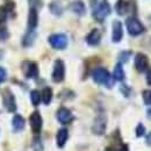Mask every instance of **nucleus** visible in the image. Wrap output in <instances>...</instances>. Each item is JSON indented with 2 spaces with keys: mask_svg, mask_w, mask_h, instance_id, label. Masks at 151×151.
<instances>
[{
  "mask_svg": "<svg viewBox=\"0 0 151 151\" xmlns=\"http://www.w3.org/2000/svg\"><path fill=\"white\" fill-rule=\"evenodd\" d=\"M114 78L116 80H119V81H121V80L124 79V71L122 69L121 63H117L116 66H115V69H114Z\"/></svg>",
  "mask_w": 151,
  "mask_h": 151,
  "instance_id": "aec40b11",
  "label": "nucleus"
},
{
  "mask_svg": "<svg viewBox=\"0 0 151 151\" xmlns=\"http://www.w3.org/2000/svg\"><path fill=\"white\" fill-rule=\"evenodd\" d=\"M41 99L43 101V104L45 105H49L51 99H52V91L50 87H45L43 91H42V95H41Z\"/></svg>",
  "mask_w": 151,
  "mask_h": 151,
  "instance_id": "a211bd4d",
  "label": "nucleus"
},
{
  "mask_svg": "<svg viewBox=\"0 0 151 151\" xmlns=\"http://www.w3.org/2000/svg\"><path fill=\"white\" fill-rule=\"evenodd\" d=\"M100 40H101V34H100V32L98 29L91 30V33L86 37V41H87V43L90 45H98L99 42H100Z\"/></svg>",
  "mask_w": 151,
  "mask_h": 151,
  "instance_id": "ddd939ff",
  "label": "nucleus"
},
{
  "mask_svg": "<svg viewBox=\"0 0 151 151\" xmlns=\"http://www.w3.org/2000/svg\"><path fill=\"white\" fill-rule=\"evenodd\" d=\"M144 132H145L144 126H143L142 123L137 124V128H136V136H137V137H141V136H143V135H144Z\"/></svg>",
  "mask_w": 151,
  "mask_h": 151,
  "instance_id": "b1692460",
  "label": "nucleus"
},
{
  "mask_svg": "<svg viewBox=\"0 0 151 151\" xmlns=\"http://www.w3.org/2000/svg\"><path fill=\"white\" fill-rule=\"evenodd\" d=\"M23 73L27 78H35L38 75V69L36 63L24 62L23 63Z\"/></svg>",
  "mask_w": 151,
  "mask_h": 151,
  "instance_id": "0eeeda50",
  "label": "nucleus"
},
{
  "mask_svg": "<svg viewBox=\"0 0 151 151\" xmlns=\"http://www.w3.org/2000/svg\"><path fill=\"white\" fill-rule=\"evenodd\" d=\"M57 119H58V121H59L60 123L68 124V123H70V122L72 121V114H71V112H70L68 108L62 107V108H59L58 112H57Z\"/></svg>",
  "mask_w": 151,
  "mask_h": 151,
  "instance_id": "9d476101",
  "label": "nucleus"
},
{
  "mask_svg": "<svg viewBox=\"0 0 151 151\" xmlns=\"http://www.w3.org/2000/svg\"><path fill=\"white\" fill-rule=\"evenodd\" d=\"M143 100L145 105L151 106V90H145L143 92Z\"/></svg>",
  "mask_w": 151,
  "mask_h": 151,
  "instance_id": "4be33fe9",
  "label": "nucleus"
},
{
  "mask_svg": "<svg viewBox=\"0 0 151 151\" xmlns=\"http://www.w3.org/2000/svg\"><path fill=\"white\" fill-rule=\"evenodd\" d=\"M6 77H7V73H6V70L4 68L0 66V83L5 81L6 80Z\"/></svg>",
  "mask_w": 151,
  "mask_h": 151,
  "instance_id": "393cba45",
  "label": "nucleus"
},
{
  "mask_svg": "<svg viewBox=\"0 0 151 151\" xmlns=\"http://www.w3.org/2000/svg\"><path fill=\"white\" fill-rule=\"evenodd\" d=\"M7 12H8V8L6 6H1L0 7V23H2L6 18H7Z\"/></svg>",
  "mask_w": 151,
  "mask_h": 151,
  "instance_id": "5701e85b",
  "label": "nucleus"
},
{
  "mask_svg": "<svg viewBox=\"0 0 151 151\" xmlns=\"http://www.w3.org/2000/svg\"><path fill=\"white\" fill-rule=\"evenodd\" d=\"M121 151H128V147H127V145H123L122 149H121Z\"/></svg>",
  "mask_w": 151,
  "mask_h": 151,
  "instance_id": "cd10ccee",
  "label": "nucleus"
},
{
  "mask_svg": "<svg viewBox=\"0 0 151 151\" xmlns=\"http://www.w3.org/2000/svg\"><path fill=\"white\" fill-rule=\"evenodd\" d=\"M68 137H69V132H68V129H65V128L59 129L58 132H57V136H56L57 145H58L59 148H63L64 144H65L66 141H68Z\"/></svg>",
  "mask_w": 151,
  "mask_h": 151,
  "instance_id": "4468645a",
  "label": "nucleus"
},
{
  "mask_svg": "<svg viewBox=\"0 0 151 151\" xmlns=\"http://www.w3.org/2000/svg\"><path fill=\"white\" fill-rule=\"evenodd\" d=\"M2 102L4 106L7 108L8 112H14L17 109V104H15V99L14 95L12 94V92L9 90H5L2 93Z\"/></svg>",
  "mask_w": 151,
  "mask_h": 151,
  "instance_id": "423d86ee",
  "label": "nucleus"
},
{
  "mask_svg": "<svg viewBox=\"0 0 151 151\" xmlns=\"http://www.w3.org/2000/svg\"><path fill=\"white\" fill-rule=\"evenodd\" d=\"M147 81H148L149 85H151V69L148 71V73H147Z\"/></svg>",
  "mask_w": 151,
  "mask_h": 151,
  "instance_id": "a878e982",
  "label": "nucleus"
},
{
  "mask_svg": "<svg viewBox=\"0 0 151 151\" xmlns=\"http://www.w3.org/2000/svg\"><path fill=\"white\" fill-rule=\"evenodd\" d=\"M128 8H129V2L126 0H119L115 5V9H116L117 14H120V15H124L127 13Z\"/></svg>",
  "mask_w": 151,
  "mask_h": 151,
  "instance_id": "2eb2a0df",
  "label": "nucleus"
},
{
  "mask_svg": "<svg viewBox=\"0 0 151 151\" xmlns=\"http://www.w3.org/2000/svg\"><path fill=\"white\" fill-rule=\"evenodd\" d=\"M147 143L151 147V132L148 134V136H147Z\"/></svg>",
  "mask_w": 151,
  "mask_h": 151,
  "instance_id": "bb28decb",
  "label": "nucleus"
},
{
  "mask_svg": "<svg viewBox=\"0 0 151 151\" xmlns=\"http://www.w3.org/2000/svg\"><path fill=\"white\" fill-rule=\"evenodd\" d=\"M30 99H32V104H33L34 106H37L38 104L41 102V94H40V92L36 91V90L32 91V93H30Z\"/></svg>",
  "mask_w": 151,
  "mask_h": 151,
  "instance_id": "412c9836",
  "label": "nucleus"
},
{
  "mask_svg": "<svg viewBox=\"0 0 151 151\" xmlns=\"http://www.w3.org/2000/svg\"><path fill=\"white\" fill-rule=\"evenodd\" d=\"M37 12L35 8H32L29 12V17H28V27L29 29H34L37 26Z\"/></svg>",
  "mask_w": 151,
  "mask_h": 151,
  "instance_id": "dca6fc26",
  "label": "nucleus"
},
{
  "mask_svg": "<svg viewBox=\"0 0 151 151\" xmlns=\"http://www.w3.org/2000/svg\"><path fill=\"white\" fill-rule=\"evenodd\" d=\"M29 121H30V127H32L33 132H36V134L41 132V128H42V116H41V114L38 112H34L30 115Z\"/></svg>",
  "mask_w": 151,
  "mask_h": 151,
  "instance_id": "6e6552de",
  "label": "nucleus"
},
{
  "mask_svg": "<svg viewBox=\"0 0 151 151\" xmlns=\"http://www.w3.org/2000/svg\"><path fill=\"white\" fill-rule=\"evenodd\" d=\"M49 43L51 44L52 48L62 50L65 49L68 45V37L64 34H54L49 37Z\"/></svg>",
  "mask_w": 151,
  "mask_h": 151,
  "instance_id": "20e7f679",
  "label": "nucleus"
},
{
  "mask_svg": "<svg viewBox=\"0 0 151 151\" xmlns=\"http://www.w3.org/2000/svg\"><path fill=\"white\" fill-rule=\"evenodd\" d=\"M106 130V117L105 116H98L93 124V132L98 135L104 134Z\"/></svg>",
  "mask_w": 151,
  "mask_h": 151,
  "instance_id": "9b49d317",
  "label": "nucleus"
},
{
  "mask_svg": "<svg viewBox=\"0 0 151 151\" xmlns=\"http://www.w3.org/2000/svg\"><path fill=\"white\" fill-rule=\"evenodd\" d=\"M148 64H149V60H148V57L145 56L144 54H137L135 57V66L136 69L139 71V72H144L148 68Z\"/></svg>",
  "mask_w": 151,
  "mask_h": 151,
  "instance_id": "1a4fd4ad",
  "label": "nucleus"
},
{
  "mask_svg": "<svg viewBox=\"0 0 151 151\" xmlns=\"http://www.w3.org/2000/svg\"><path fill=\"white\" fill-rule=\"evenodd\" d=\"M123 36V29H122V24L120 21H114L113 22V38L114 42H120Z\"/></svg>",
  "mask_w": 151,
  "mask_h": 151,
  "instance_id": "f8f14e48",
  "label": "nucleus"
},
{
  "mask_svg": "<svg viewBox=\"0 0 151 151\" xmlns=\"http://www.w3.org/2000/svg\"><path fill=\"white\" fill-rule=\"evenodd\" d=\"M12 123H13V128H14L15 132H20L24 128V119L21 115H15L13 117Z\"/></svg>",
  "mask_w": 151,
  "mask_h": 151,
  "instance_id": "f3484780",
  "label": "nucleus"
},
{
  "mask_svg": "<svg viewBox=\"0 0 151 151\" xmlns=\"http://www.w3.org/2000/svg\"><path fill=\"white\" fill-rule=\"evenodd\" d=\"M64 76H65L64 63L60 59H57L55 62V66H54V71H52V80L55 83H60L64 79Z\"/></svg>",
  "mask_w": 151,
  "mask_h": 151,
  "instance_id": "39448f33",
  "label": "nucleus"
},
{
  "mask_svg": "<svg viewBox=\"0 0 151 151\" xmlns=\"http://www.w3.org/2000/svg\"><path fill=\"white\" fill-rule=\"evenodd\" d=\"M126 26L128 29V33L132 36H137L144 32V26L141 23V21L136 18H128L126 21Z\"/></svg>",
  "mask_w": 151,
  "mask_h": 151,
  "instance_id": "7ed1b4c3",
  "label": "nucleus"
},
{
  "mask_svg": "<svg viewBox=\"0 0 151 151\" xmlns=\"http://www.w3.org/2000/svg\"><path fill=\"white\" fill-rule=\"evenodd\" d=\"M92 77H93V80L98 84H104V85H107V86H112L113 85V80L111 78L109 72L104 68L95 69L94 71L92 72Z\"/></svg>",
  "mask_w": 151,
  "mask_h": 151,
  "instance_id": "f257e3e1",
  "label": "nucleus"
},
{
  "mask_svg": "<svg viewBox=\"0 0 151 151\" xmlns=\"http://www.w3.org/2000/svg\"><path fill=\"white\" fill-rule=\"evenodd\" d=\"M105 151H115V150H114V149H112V148H107Z\"/></svg>",
  "mask_w": 151,
  "mask_h": 151,
  "instance_id": "c756f323",
  "label": "nucleus"
},
{
  "mask_svg": "<svg viewBox=\"0 0 151 151\" xmlns=\"http://www.w3.org/2000/svg\"><path fill=\"white\" fill-rule=\"evenodd\" d=\"M71 9L75 12L76 14H84L85 13V5L81 2V1H75L71 4Z\"/></svg>",
  "mask_w": 151,
  "mask_h": 151,
  "instance_id": "6ab92c4d",
  "label": "nucleus"
},
{
  "mask_svg": "<svg viewBox=\"0 0 151 151\" xmlns=\"http://www.w3.org/2000/svg\"><path fill=\"white\" fill-rule=\"evenodd\" d=\"M148 116H149V117L151 119V108L149 109V111H148Z\"/></svg>",
  "mask_w": 151,
  "mask_h": 151,
  "instance_id": "c85d7f7f",
  "label": "nucleus"
},
{
  "mask_svg": "<svg viewBox=\"0 0 151 151\" xmlns=\"http://www.w3.org/2000/svg\"><path fill=\"white\" fill-rule=\"evenodd\" d=\"M109 13H111V6H109V4H108L106 0H104V1H101V2L94 8V11H93V17H94V19L96 20V21L102 22L104 20L106 19V17H107Z\"/></svg>",
  "mask_w": 151,
  "mask_h": 151,
  "instance_id": "f03ea898",
  "label": "nucleus"
}]
</instances>
